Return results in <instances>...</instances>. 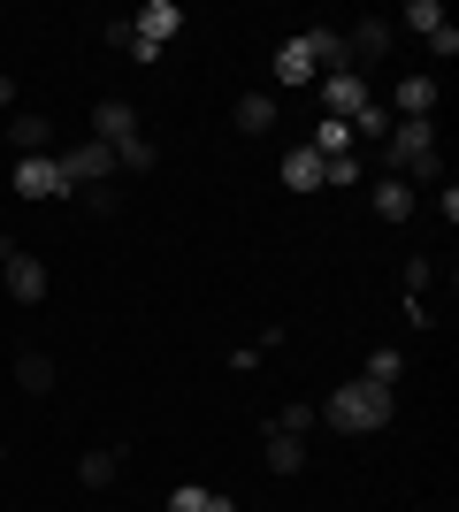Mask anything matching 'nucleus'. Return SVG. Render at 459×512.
I'll list each match as a JSON object with an SVG mask.
<instances>
[{
	"label": "nucleus",
	"instance_id": "obj_12",
	"mask_svg": "<svg viewBox=\"0 0 459 512\" xmlns=\"http://www.w3.org/2000/svg\"><path fill=\"white\" fill-rule=\"evenodd\" d=\"M284 184H291V192H322V153H314V146H291L284 153Z\"/></svg>",
	"mask_w": 459,
	"mask_h": 512
},
{
	"label": "nucleus",
	"instance_id": "obj_15",
	"mask_svg": "<svg viewBox=\"0 0 459 512\" xmlns=\"http://www.w3.org/2000/svg\"><path fill=\"white\" fill-rule=\"evenodd\" d=\"M268 467H276V474H299V467H306V436H284V428H268Z\"/></svg>",
	"mask_w": 459,
	"mask_h": 512
},
{
	"label": "nucleus",
	"instance_id": "obj_9",
	"mask_svg": "<svg viewBox=\"0 0 459 512\" xmlns=\"http://www.w3.org/2000/svg\"><path fill=\"white\" fill-rule=\"evenodd\" d=\"M131 31H138V39H146V46H169L176 31H184V8H176V0H146Z\"/></svg>",
	"mask_w": 459,
	"mask_h": 512
},
{
	"label": "nucleus",
	"instance_id": "obj_16",
	"mask_svg": "<svg viewBox=\"0 0 459 512\" xmlns=\"http://www.w3.org/2000/svg\"><path fill=\"white\" fill-rule=\"evenodd\" d=\"M238 130H245V138H268V130H276V100H268V92L238 100Z\"/></svg>",
	"mask_w": 459,
	"mask_h": 512
},
{
	"label": "nucleus",
	"instance_id": "obj_3",
	"mask_svg": "<svg viewBox=\"0 0 459 512\" xmlns=\"http://www.w3.org/2000/svg\"><path fill=\"white\" fill-rule=\"evenodd\" d=\"M368 100H375V85L360 77V69H329V77H322V107H329V123H352V115H360Z\"/></svg>",
	"mask_w": 459,
	"mask_h": 512
},
{
	"label": "nucleus",
	"instance_id": "obj_28",
	"mask_svg": "<svg viewBox=\"0 0 459 512\" xmlns=\"http://www.w3.org/2000/svg\"><path fill=\"white\" fill-rule=\"evenodd\" d=\"M8 100H16V77H8V69H0V107H8Z\"/></svg>",
	"mask_w": 459,
	"mask_h": 512
},
{
	"label": "nucleus",
	"instance_id": "obj_7",
	"mask_svg": "<svg viewBox=\"0 0 459 512\" xmlns=\"http://www.w3.org/2000/svg\"><path fill=\"white\" fill-rule=\"evenodd\" d=\"M92 138H100V146H131V138H146V130H138V107L131 100H100L92 107Z\"/></svg>",
	"mask_w": 459,
	"mask_h": 512
},
{
	"label": "nucleus",
	"instance_id": "obj_18",
	"mask_svg": "<svg viewBox=\"0 0 459 512\" xmlns=\"http://www.w3.org/2000/svg\"><path fill=\"white\" fill-rule=\"evenodd\" d=\"M169 512H238V505H230L222 490H199V482H184V490L169 497Z\"/></svg>",
	"mask_w": 459,
	"mask_h": 512
},
{
	"label": "nucleus",
	"instance_id": "obj_19",
	"mask_svg": "<svg viewBox=\"0 0 459 512\" xmlns=\"http://www.w3.org/2000/svg\"><path fill=\"white\" fill-rule=\"evenodd\" d=\"M360 375H368V383H383V390H391L398 375H406V352H391V344H375V352H368V367H360Z\"/></svg>",
	"mask_w": 459,
	"mask_h": 512
},
{
	"label": "nucleus",
	"instance_id": "obj_14",
	"mask_svg": "<svg viewBox=\"0 0 459 512\" xmlns=\"http://www.w3.org/2000/svg\"><path fill=\"white\" fill-rule=\"evenodd\" d=\"M375 214H383V222H406V214H414V184L383 176V184H375Z\"/></svg>",
	"mask_w": 459,
	"mask_h": 512
},
{
	"label": "nucleus",
	"instance_id": "obj_11",
	"mask_svg": "<svg viewBox=\"0 0 459 512\" xmlns=\"http://www.w3.org/2000/svg\"><path fill=\"white\" fill-rule=\"evenodd\" d=\"M391 100H398V115L429 123V115H437V77H398V85H391Z\"/></svg>",
	"mask_w": 459,
	"mask_h": 512
},
{
	"label": "nucleus",
	"instance_id": "obj_20",
	"mask_svg": "<svg viewBox=\"0 0 459 512\" xmlns=\"http://www.w3.org/2000/svg\"><path fill=\"white\" fill-rule=\"evenodd\" d=\"M16 383L31 390V398H39V390H54V360H46V352H23V360H16Z\"/></svg>",
	"mask_w": 459,
	"mask_h": 512
},
{
	"label": "nucleus",
	"instance_id": "obj_6",
	"mask_svg": "<svg viewBox=\"0 0 459 512\" xmlns=\"http://www.w3.org/2000/svg\"><path fill=\"white\" fill-rule=\"evenodd\" d=\"M62 161V176H69V192H92V184H108L115 176V153L92 138V146H69V153H54Z\"/></svg>",
	"mask_w": 459,
	"mask_h": 512
},
{
	"label": "nucleus",
	"instance_id": "obj_23",
	"mask_svg": "<svg viewBox=\"0 0 459 512\" xmlns=\"http://www.w3.org/2000/svg\"><path fill=\"white\" fill-rule=\"evenodd\" d=\"M314 153H322V161L352 153V130H345V123H329V115H322V130H314Z\"/></svg>",
	"mask_w": 459,
	"mask_h": 512
},
{
	"label": "nucleus",
	"instance_id": "obj_17",
	"mask_svg": "<svg viewBox=\"0 0 459 512\" xmlns=\"http://www.w3.org/2000/svg\"><path fill=\"white\" fill-rule=\"evenodd\" d=\"M46 138H54V123H46V115H16V130H8L16 161H23V153H46Z\"/></svg>",
	"mask_w": 459,
	"mask_h": 512
},
{
	"label": "nucleus",
	"instance_id": "obj_22",
	"mask_svg": "<svg viewBox=\"0 0 459 512\" xmlns=\"http://www.w3.org/2000/svg\"><path fill=\"white\" fill-rule=\"evenodd\" d=\"M345 130H352V138H391V115H383V100H368Z\"/></svg>",
	"mask_w": 459,
	"mask_h": 512
},
{
	"label": "nucleus",
	"instance_id": "obj_24",
	"mask_svg": "<svg viewBox=\"0 0 459 512\" xmlns=\"http://www.w3.org/2000/svg\"><path fill=\"white\" fill-rule=\"evenodd\" d=\"M306 46H314L322 69H345V39H337V31H306Z\"/></svg>",
	"mask_w": 459,
	"mask_h": 512
},
{
	"label": "nucleus",
	"instance_id": "obj_26",
	"mask_svg": "<svg viewBox=\"0 0 459 512\" xmlns=\"http://www.w3.org/2000/svg\"><path fill=\"white\" fill-rule=\"evenodd\" d=\"M115 169H138V176H146V169H153V146H146V138H131V146H115Z\"/></svg>",
	"mask_w": 459,
	"mask_h": 512
},
{
	"label": "nucleus",
	"instance_id": "obj_5",
	"mask_svg": "<svg viewBox=\"0 0 459 512\" xmlns=\"http://www.w3.org/2000/svg\"><path fill=\"white\" fill-rule=\"evenodd\" d=\"M337 39H345V69H360V77H368V62H383V54H391V23H383V16H360L352 31H337Z\"/></svg>",
	"mask_w": 459,
	"mask_h": 512
},
{
	"label": "nucleus",
	"instance_id": "obj_4",
	"mask_svg": "<svg viewBox=\"0 0 459 512\" xmlns=\"http://www.w3.org/2000/svg\"><path fill=\"white\" fill-rule=\"evenodd\" d=\"M16 192H23V199H77L54 153H23V161H16Z\"/></svg>",
	"mask_w": 459,
	"mask_h": 512
},
{
	"label": "nucleus",
	"instance_id": "obj_27",
	"mask_svg": "<svg viewBox=\"0 0 459 512\" xmlns=\"http://www.w3.org/2000/svg\"><path fill=\"white\" fill-rule=\"evenodd\" d=\"M85 207H92V214H115V207H123V192H115V184H92Z\"/></svg>",
	"mask_w": 459,
	"mask_h": 512
},
{
	"label": "nucleus",
	"instance_id": "obj_1",
	"mask_svg": "<svg viewBox=\"0 0 459 512\" xmlns=\"http://www.w3.org/2000/svg\"><path fill=\"white\" fill-rule=\"evenodd\" d=\"M383 161L398 169V184H437V176H444L437 123H414V115H398V123H391V138H383Z\"/></svg>",
	"mask_w": 459,
	"mask_h": 512
},
{
	"label": "nucleus",
	"instance_id": "obj_29",
	"mask_svg": "<svg viewBox=\"0 0 459 512\" xmlns=\"http://www.w3.org/2000/svg\"><path fill=\"white\" fill-rule=\"evenodd\" d=\"M0 459H8V444H0Z\"/></svg>",
	"mask_w": 459,
	"mask_h": 512
},
{
	"label": "nucleus",
	"instance_id": "obj_21",
	"mask_svg": "<svg viewBox=\"0 0 459 512\" xmlns=\"http://www.w3.org/2000/svg\"><path fill=\"white\" fill-rule=\"evenodd\" d=\"M398 23L421 31V39H437V31H444V8H437V0H406V16H398Z\"/></svg>",
	"mask_w": 459,
	"mask_h": 512
},
{
	"label": "nucleus",
	"instance_id": "obj_10",
	"mask_svg": "<svg viewBox=\"0 0 459 512\" xmlns=\"http://www.w3.org/2000/svg\"><path fill=\"white\" fill-rule=\"evenodd\" d=\"M314 77H322V62H314L306 31H299V39H284V46H276V85H314Z\"/></svg>",
	"mask_w": 459,
	"mask_h": 512
},
{
	"label": "nucleus",
	"instance_id": "obj_13",
	"mask_svg": "<svg viewBox=\"0 0 459 512\" xmlns=\"http://www.w3.org/2000/svg\"><path fill=\"white\" fill-rule=\"evenodd\" d=\"M115 474H123V451H85V459H77V482H85V490H108Z\"/></svg>",
	"mask_w": 459,
	"mask_h": 512
},
{
	"label": "nucleus",
	"instance_id": "obj_2",
	"mask_svg": "<svg viewBox=\"0 0 459 512\" xmlns=\"http://www.w3.org/2000/svg\"><path fill=\"white\" fill-rule=\"evenodd\" d=\"M314 413H322L337 436H368V428H383V421L398 413V398H391L383 383H368V375H360V383L329 390V406H314Z\"/></svg>",
	"mask_w": 459,
	"mask_h": 512
},
{
	"label": "nucleus",
	"instance_id": "obj_25",
	"mask_svg": "<svg viewBox=\"0 0 459 512\" xmlns=\"http://www.w3.org/2000/svg\"><path fill=\"white\" fill-rule=\"evenodd\" d=\"M314 421H322V413H314V406H306V398H299V406H284V413H276V421H268V428H284V436H306V428H314Z\"/></svg>",
	"mask_w": 459,
	"mask_h": 512
},
{
	"label": "nucleus",
	"instance_id": "obj_8",
	"mask_svg": "<svg viewBox=\"0 0 459 512\" xmlns=\"http://www.w3.org/2000/svg\"><path fill=\"white\" fill-rule=\"evenodd\" d=\"M0 268H8V291H16V306H39L46 299V268L31 253H16L8 237H0Z\"/></svg>",
	"mask_w": 459,
	"mask_h": 512
}]
</instances>
